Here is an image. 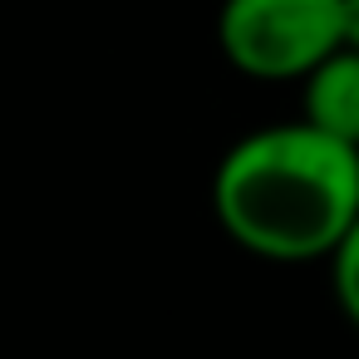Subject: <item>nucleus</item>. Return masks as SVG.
Returning <instances> with one entry per match:
<instances>
[{
    "mask_svg": "<svg viewBox=\"0 0 359 359\" xmlns=\"http://www.w3.org/2000/svg\"><path fill=\"white\" fill-rule=\"evenodd\" d=\"M300 118L359 148V50H330L300 79Z\"/></svg>",
    "mask_w": 359,
    "mask_h": 359,
    "instance_id": "3",
    "label": "nucleus"
},
{
    "mask_svg": "<svg viewBox=\"0 0 359 359\" xmlns=\"http://www.w3.org/2000/svg\"><path fill=\"white\" fill-rule=\"evenodd\" d=\"M325 266H330V290H334L339 315L359 330V217H354L349 231L334 241V251L325 256Z\"/></svg>",
    "mask_w": 359,
    "mask_h": 359,
    "instance_id": "4",
    "label": "nucleus"
},
{
    "mask_svg": "<svg viewBox=\"0 0 359 359\" xmlns=\"http://www.w3.org/2000/svg\"><path fill=\"white\" fill-rule=\"evenodd\" d=\"M339 45V0H222L217 11L222 60L261 84H300Z\"/></svg>",
    "mask_w": 359,
    "mask_h": 359,
    "instance_id": "2",
    "label": "nucleus"
},
{
    "mask_svg": "<svg viewBox=\"0 0 359 359\" xmlns=\"http://www.w3.org/2000/svg\"><path fill=\"white\" fill-rule=\"evenodd\" d=\"M339 40L359 50V0H339Z\"/></svg>",
    "mask_w": 359,
    "mask_h": 359,
    "instance_id": "5",
    "label": "nucleus"
},
{
    "mask_svg": "<svg viewBox=\"0 0 359 359\" xmlns=\"http://www.w3.org/2000/svg\"><path fill=\"white\" fill-rule=\"evenodd\" d=\"M212 217L256 261H325L359 217V148L305 118L251 128L212 172Z\"/></svg>",
    "mask_w": 359,
    "mask_h": 359,
    "instance_id": "1",
    "label": "nucleus"
}]
</instances>
